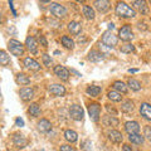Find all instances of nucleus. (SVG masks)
Returning a JSON list of instances; mask_svg holds the SVG:
<instances>
[{"label": "nucleus", "mask_w": 151, "mask_h": 151, "mask_svg": "<svg viewBox=\"0 0 151 151\" xmlns=\"http://www.w3.org/2000/svg\"><path fill=\"white\" fill-rule=\"evenodd\" d=\"M39 43L43 45V47H47L48 45V43H47V39H45V37H43V35H40L39 37Z\"/></svg>", "instance_id": "nucleus-41"}, {"label": "nucleus", "mask_w": 151, "mask_h": 151, "mask_svg": "<svg viewBox=\"0 0 151 151\" xmlns=\"http://www.w3.org/2000/svg\"><path fill=\"white\" fill-rule=\"evenodd\" d=\"M106 110H107L108 112H111V116H116V115H117V111H116L113 107H110V105L106 106Z\"/></svg>", "instance_id": "nucleus-40"}, {"label": "nucleus", "mask_w": 151, "mask_h": 151, "mask_svg": "<svg viewBox=\"0 0 151 151\" xmlns=\"http://www.w3.org/2000/svg\"><path fill=\"white\" fill-rule=\"evenodd\" d=\"M122 151H132V149H131V146H130V145L125 144L124 146H122Z\"/></svg>", "instance_id": "nucleus-43"}, {"label": "nucleus", "mask_w": 151, "mask_h": 151, "mask_svg": "<svg viewBox=\"0 0 151 151\" xmlns=\"http://www.w3.org/2000/svg\"><path fill=\"white\" fill-rule=\"evenodd\" d=\"M9 63H10L9 55L4 50H0V65H8Z\"/></svg>", "instance_id": "nucleus-34"}, {"label": "nucleus", "mask_w": 151, "mask_h": 151, "mask_svg": "<svg viewBox=\"0 0 151 151\" xmlns=\"http://www.w3.org/2000/svg\"><path fill=\"white\" fill-rule=\"evenodd\" d=\"M15 125L19 126V127H23L24 126V121H23V119H17L15 120Z\"/></svg>", "instance_id": "nucleus-42"}, {"label": "nucleus", "mask_w": 151, "mask_h": 151, "mask_svg": "<svg viewBox=\"0 0 151 151\" xmlns=\"http://www.w3.org/2000/svg\"><path fill=\"white\" fill-rule=\"evenodd\" d=\"M9 5H10V8H12V10H13V14H14V15H17V12L14 10V6H13V1H9Z\"/></svg>", "instance_id": "nucleus-44"}, {"label": "nucleus", "mask_w": 151, "mask_h": 151, "mask_svg": "<svg viewBox=\"0 0 151 151\" xmlns=\"http://www.w3.org/2000/svg\"><path fill=\"white\" fill-rule=\"evenodd\" d=\"M42 60H43V63H44V65H50V63H52V58H50V55L49 54H43L42 55Z\"/></svg>", "instance_id": "nucleus-37"}, {"label": "nucleus", "mask_w": 151, "mask_h": 151, "mask_svg": "<svg viewBox=\"0 0 151 151\" xmlns=\"http://www.w3.org/2000/svg\"><path fill=\"white\" fill-rule=\"evenodd\" d=\"M125 130L129 135H134V134H139L140 132V125L136 121H129L125 124Z\"/></svg>", "instance_id": "nucleus-11"}, {"label": "nucleus", "mask_w": 151, "mask_h": 151, "mask_svg": "<svg viewBox=\"0 0 151 151\" xmlns=\"http://www.w3.org/2000/svg\"><path fill=\"white\" fill-rule=\"evenodd\" d=\"M83 15L88 20H92V19H94V15H96L94 14V9L89 5H83Z\"/></svg>", "instance_id": "nucleus-27"}, {"label": "nucleus", "mask_w": 151, "mask_h": 151, "mask_svg": "<svg viewBox=\"0 0 151 151\" xmlns=\"http://www.w3.org/2000/svg\"><path fill=\"white\" fill-rule=\"evenodd\" d=\"M107 97L110 98L111 101H113V102H120L121 100H122V96H121V93H119L117 91H115V89H113V91H110L107 93Z\"/></svg>", "instance_id": "nucleus-33"}, {"label": "nucleus", "mask_w": 151, "mask_h": 151, "mask_svg": "<svg viewBox=\"0 0 151 151\" xmlns=\"http://www.w3.org/2000/svg\"><path fill=\"white\" fill-rule=\"evenodd\" d=\"M48 91L54 94V96H58V97H62L65 94V88L64 86H62V84H58V83H54V84H50V86L48 87Z\"/></svg>", "instance_id": "nucleus-10"}, {"label": "nucleus", "mask_w": 151, "mask_h": 151, "mask_svg": "<svg viewBox=\"0 0 151 151\" xmlns=\"http://www.w3.org/2000/svg\"><path fill=\"white\" fill-rule=\"evenodd\" d=\"M115 12H116V15H119L120 18H134V17H136L135 9L131 8L130 5H127V4L124 1L117 3Z\"/></svg>", "instance_id": "nucleus-1"}, {"label": "nucleus", "mask_w": 151, "mask_h": 151, "mask_svg": "<svg viewBox=\"0 0 151 151\" xmlns=\"http://www.w3.org/2000/svg\"><path fill=\"white\" fill-rule=\"evenodd\" d=\"M49 9H50V13L53 14L55 18H64L67 15V9H65V6L60 5L58 3H50Z\"/></svg>", "instance_id": "nucleus-5"}, {"label": "nucleus", "mask_w": 151, "mask_h": 151, "mask_svg": "<svg viewBox=\"0 0 151 151\" xmlns=\"http://www.w3.org/2000/svg\"><path fill=\"white\" fill-rule=\"evenodd\" d=\"M54 73L55 76L58 77L59 79H62V81H68L69 78V70L64 67V65H55L54 67Z\"/></svg>", "instance_id": "nucleus-8"}, {"label": "nucleus", "mask_w": 151, "mask_h": 151, "mask_svg": "<svg viewBox=\"0 0 151 151\" xmlns=\"http://www.w3.org/2000/svg\"><path fill=\"white\" fill-rule=\"evenodd\" d=\"M134 108H135V105L131 100H126L121 103V111L125 112V113H131L134 111Z\"/></svg>", "instance_id": "nucleus-22"}, {"label": "nucleus", "mask_w": 151, "mask_h": 151, "mask_svg": "<svg viewBox=\"0 0 151 151\" xmlns=\"http://www.w3.org/2000/svg\"><path fill=\"white\" fill-rule=\"evenodd\" d=\"M86 92L88 96H91V97H98L102 92V88L100 86H88Z\"/></svg>", "instance_id": "nucleus-23"}, {"label": "nucleus", "mask_w": 151, "mask_h": 151, "mask_svg": "<svg viewBox=\"0 0 151 151\" xmlns=\"http://www.w3.org/2000/svg\"><path fill=\"white\" fill-rule=\"evenodd\" d=\"M13 141H14V144L17 145V147H19V149H23V147H25L27 146V139L24 137L23 135H20V134H15L13 136Z\"/></svg>", "instance_id": "nucleus-18"}, {"label": "nucleus", "mask_w": 151, "mask_h": 151, "mask_svg": "<svg viewBox=\"0 0 151 151\" xmlns=\"http://www.w3.org/2000/svg\"><path fill=\"white\" fill-rule=\"evenodd\" d=\"M38 130L43 132V134H47V132H49L52 130V124L47 119H42L38 122Z\"/></svg>", "instance_id": "nucleus-17"}, {"label": "nucleus", "mask_w": 151, "mask_h": 151, "mask_svg": "<svg viewBox=\"0 0 151 151\" xmlns=\"http://www.w3.org/2000/svg\"><path fill=\"white\" fill-rule=\"evenodd\" d=\"M69 116H70V119H73L74 121H81L84 116V111L81 106L72 105L69 107Z\"/></svg>", "instance_id": "nucleus-6"}, {"label": "nucleus", "mask_w": 151, "mask_h": 151, "mask_svg": "<svg viewBox=\"0 0 151 151\" xmlns=\"http://www.w3.org/2000/svg\"><path fill=\"white\" fill-rule=\"evenodd\" d=\"M140 115L144 117L145 120H149L151 121V105L150 103H141V107H140Z\"/></svg>", "instance_id": "nucleus-12"}, {"label": "nucleus", "mask_w": 151, "mask_h": 151, "mask_svg": "<svg viewBox=\"0 0 151 151\" xmlns=\"http://www.w3.org/2000/svg\"><path fill=\"white\" fill-rule=\"evenodd\" d=\"M117 42H119V38H117L112 32H105L102 35V43L105 44L108 48H115L117 45Z\"/></svg>", "instance_id": "nucleus-3"}, {"label": "nucleus", "mask_w": 151, "mask_h": 151, "mask_svg": "<svg viewBox=\"0 0 151 151\" xmlns=\"http://www.w3.org/2000/svg\"><path fill=\"white\" fill-rule=\"evenodd\" d=\"M82 149H83L84 151H91V149H92V144H91V141H88V140L83 141V142H82Z\"/></svg>", "instance_id": "nucleus-38"}, {"label": "nucleus", "mask_w": 151, "mask_h": 151, "mask_svg": "<svg viewBox=\"0 0 151 151\" xmlns=\"http://www.w3.org/2000/svg\"><path fill=\"white\" fill-rule=\"evenodd\" d=\"M119 38L124 42H130L134 39V33L131 30V27L130 25H124L119 30Z\"/></svg>", "instance_id": "nucleus-7"}, {"label": "nucleus", "mask_w": 151, "mask_h": 151, "mask_svg": "<svg viewBox=\"0 0 151 151\" xmlns=\"http://www.w3.org/2000/svg\"><path fill=\"white\" fill-rule=\"evenodd\" d=\"M113 28H115V25H113V24H112V23H111V24H108V29H110V30H112V29H113Z\"/></svg>", "instance_id": "nucleus-45"}, {"label": "nucleus", "mask_w": 151, "mask_h": 151, "mask_svg": "<svg viewBox=\"0 0 151 151\" xmlns=\"http://www.w3.org/2000/svg\"><path fill=\"white\" fill-rule=\"evenodd\" d=\"M60 42H62V44L65 47V48H68V49H73L74 48L73 39H70V38L67 37V35H63L62 38H60Z\"/></svg>", "instance_id": "nucleus-32"}, {"label": "nucleus", "mask_w": 151, "mask_h": 151, "mask_svg": "<svg viewBox=\"0 0 151 151\" xmlns=\"http://www.w3.org/2000/svg\"><path fill=\"white\" fill-rule=\"evenodd\" d=\"M132 5H134L137 10L141 13V14H147L149 13V8L146 5V1H140V0H135V1H132Z\"/></svg>", "instance_id": "nucleus-21"}, {"label": "nucleus", "mask_w": 151, "mask_h": 151, "mask_svg": "<svg viewBox=\"0 0 151 151\" xmlns=\"http://www.w3.org/2000/svg\"><path fill=\"white\" fill-rule=\"evenodd\" d=\"M113 89L115 91H117L119 93H127V91H129V87L126 86V84L124 82H121V81H116V82H113Z\"/></svg>", "instance_id": "nucleus-25"}, {"label": "nucleus", "mask_w": 151, "mask_h": 151, "mask_svg": "<svg viewBox=\"0 0 151 151\" xmlns=\"http://www.w3.org/2000/svg\"><path fill=\"white\" fill-rule=\"evenodd\" d=\"M129 140L131 141L132 144H135V145H142L145 137H144V135L141 136L140 134H134V135H130L129 136Z\"/></svg>", "instance_id": "nucleus-29"}, {"label": "nucleus", "mask_w": 151, "mask_h": 151, "mask_svg": "<svg viewBox=\"0 0 151 151\" xmlns=\"http://www.w3.org/2000/svg\"><path fill=\"white\" fill-rule=\"evenodd\" d=\"M59 151H74V147L73 146H70V145H62L60 146V149H59Z\"/></svg>", "instance_id": "nucleus-39"}, {"label": "nucleus", "mask_w": 151, "mask_h": 151, "mask_svg": "<svg viewBox=\"0 0 151 151\" xmlns=\"http://www.w3.org/2000/svg\"><path fill=\"white\" fill-rule=\"evenodd\" d=\"M108 139H110L113 144H120L122 140H124V136H122V134L120 131L117 130H111L110 132H108Z\"/></svg>", "instance_id": "nucleus-16"}, {"label": "nucleus", "mask_w": 151, "mask_h": 151, "mask_svg": "<svg viewBox=\"0 0 151 151\" xmlns=\"http://www.w3.org/2000/svg\"><path fill=\"white\" fill-rule=\"evenodd\" d=\"M64 137H65V140H67L68 142L73 144V142H76V141L78 140V135H77V132L73 131V130H65L64 131Z\"/></svg>", "instance_id": "nucleus-24"}, {"label": "nucleus", "mask_w": 151, "mask_h": 151, "mask_svg": "<svg viewBox=\"0 0 151 151\" xmlns=\"http://www.w3.org/2000/svg\"><path fill=\"white\" fill-rule=\"evenodd\" d=\"M102 122H103V125H105V126H112V127L119 126V124H120V121L117 120L115 116H110V115H107V116L103 117Z\"/></svg>", "instance_id": "nucleus-20"}, {"label": "nucleus", "mask_w": 151, "mask_h": 151, "mask_svg": "<svg viewBox=\"0 0 151 151\" xmlns=\"http://www.w3.org/2000/svg\"><path fill=\"white\" fill-rule=\"evenodd\" d=\"M144 137L147 139L151 142V126H145V129H144Z\"/></svg>", "instance_id": "nucleus-36"}, {"label": "nucleus", "mask_w": 151, "mask_h": 151, "mask_svg": "<svg viewBox=\"0 0 151 151\" xmlns=\"http://www.w3.org/2000/svg\"><path fill=\"white\" fill-rule=\"evenodd\" d=\"M68 30L70 32V34H73V35H78L79 33H81L82 30V24L81 23H78V22H70L69 24H68Z\"/></svg>", "instance_id": "nucleus-19"}, {"label": "nucleus", "mask_w": 151, "mask_h": 151, "mask_svg": "<svg viewBox=\"0 0 151 151\" xmlns=\"http://www.w3.org/2000/svg\"><path fill=\"white\" fill-rule=\"evenodd\" d=\"M102 59H103V57H102V53H100V52L91 50L88 53V60H91V62H101Z\"/></svg>", "instance_id": "nucleus-26"}, {"label": "nucleus", "mask_w": 151, "mask_h": 151, "mask_svg": "<svg viewBox=\"0 0 151 151\" xmlns=\"http://www.w3.org/2000/svg\"><path fill=\"white\" fill-rule=\"evenodd\" d=\"M93 5L100 13H106L110 9V1H107V0H96L93 3Z\"/></svg>", "instance_id": "nucleus-13"}, {"label": "nucleus", "mask_w": 151, "mask_h": 151, "mask_svg": "<svg viewBox=\"0 0 151 151\" xmlns=\"http://www.w3.org/2000/svg\"><path fill=\"white\" fill-rule=\"evenodd\" d=\"M19 96L23 101H30L34 98V89L30 87H23L19 91Z\"/></svg>", "instance_id": "nucleus-9"}, {"label": "nucleus", "mask_w": 151, "mask_h": 151, "mask_svg": "<svg viewBox=\"0 0 151 151\" xmlns=\"http://www.w3.org/2000/svg\"><path fill=\"white\" fill-rule=\"evenodd\" d=\"M121 52L122 53H134L135 52V45H132L131 43H127V44L121 47Z\"/></svg>", "instance_id": "nucleus-35"}, {"label": "nucleus", "mask_w": 151, "mask_h": 151, "mask_svg": "<svg viewBox=\"0 0 151 151\" xmlns=\"http://www.w3.org/2000/svg\"><path fill=\"white\" fill-rule=\"evenodd\" d=\"M127 87H130L132 91L137 92V91L141 89V83L135 78H129V81H127Z\"/></svg>", "instance_id": "nucleus-28"}, {"label": "nucleus", "mask_w": 151, "mask_h": 151, "mask_svg": "<svg viewBox=\"0 0 151 151\" xmlns=\"http://www.w3.org/2000/svg\"><path fill=\"white\" fill-rule=\"evenodd\" d=\"M3 20H4V19H3V15H1V13H0V23H3Z\"/></svg>", "instance_id": "nucleus-47"}, {"label": "nucleus", "mask_w": 151, "mask_h": 151, "mask_svg": "<svg viewBox=\"0 0 151 151\" xmlns=\"http://www.w3.org/2000/svg\"><path fill=\"white\" fill-rule=\"evenodd\" d=\"M17 82L19 84H23V86H27V84H30V78L28 77L24 73H18L17 74Z\"/></svg>", "instance_id": "nucleus-30"}, {"label": "nucleus", "mask_w": 151, "mask_h": 151, "mask_svg": "<svg viewBox=\"0 0 151 151\" xmlns=\"http://www.w3.org/2000/svg\"><path fill=\"white\" fill-rule=\"evenodd\" d=\"M25 45H27V48L30 50V53H33V54H37L38 53V45H37L35 38L28 37L27 39H25Z\"/></svg>", "instance_id": "nucleus-14"}, {"label": "nucleus", "mask_w": 151, "mask_h": 151, "mask_svg": "<svg viewBox=\"0 0 151 151\" xmlns=\"http://www.w3.org/2000/svg\"><path fill=\"white\" fill-rule=\"evenodd\" d=\"M28 112L30 113V116L33 117H38L40 116V107L38 103H32V105L29 106V108H28Z\"/></svg>", "instance_id": "nucleus-31"}, {"label": "nucleus", "mask_w": 151, "mask_h": 151, "mask_svg": "<svg viewBox=\"0 0 151 151\" xmlns=\"http://www.w3.org/2000/svg\"><path fill=\"white\" fill-rule=\"evenodd\" d=\"M9 50H10V53L17 55V57H20L24 54V45H23L20 42L17 40V39H10L9 40Z\"/></svg>", "instance_id": "nucleus-2"}, {"label": "nucleus", "mask_w": 151, "mask_h": 151, "mask_svg": "<svg viewBox=\"0 0 151 151\" xmlns=\"http://www.w3.org/2000/svg\"><path fill=\"white\" fill-rule=\"evenodd\" d=\"M129 72L130 73H135V72H137V69H129Z\"/></svg>", "instance_id": "nucleus-46"}, {"label": "nucleus", "mask_w": 151, "mask_h": 151, "mask_svg": "<svg viewBox=\"0 0 151 151\" xmlns=\"http://www.w3.org/2000/svg\"><path fill=\"white\" fill-rule=\"evenodd\" d=\"M24 65L28 69L34 70V72H38V70L40 69V64L38 63L35 59H33V58H25L24 59Z\"/></svg>", "instance_id": "nucleus-15"}, {"label": "nucleus", "mask_w": 151, "mask_h": 151, "mask_svg": "<svg viewBox=\"0 0 151 151\" xmlns=\"http://www.w3.org/2000/svg\"><path fill=\"white\" fill-rule=\"evenodd\" d=\"M88 113H89V117H91V120L93 122H98L101 119V106L96 102L89 103L88 105Z\"/></svg>", "instance_id": "nucleus-4"}]
</instances>
